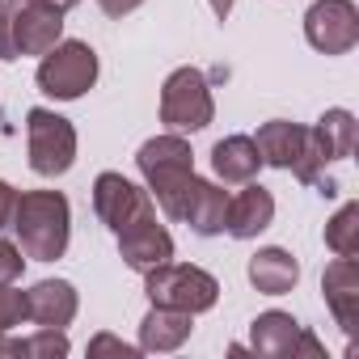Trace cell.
<instances>
[{
    "label": "cell",
    "instance_id": "16",
    "mask_svg": "<svg viewBox=\"0 0 359 359\" xmlns=\"http://www.w3.org/2000/svg\"><path fill=\"white\" fill-rule=\"evenodd\" d=\"M224 216H229V191L208 177H191L187 187V203H182V224L195 237H220L224 233Z\"/></svg>",
    "mask_w": 359,
    "mask_h": 359
},
{
    "label": "cell",
    "instance_id": "10",
    "mask_svg": "<svg viewBox=\"0 0 359 359\" xmlns=\"http://www.w3.org/2000/svg\"><path fill=\"white\" fill-rule=\"evenodd\" d=\"M144 208H152V195L140 191L131 177H123V173H114V169H106V173L93 177V216H97L110 233H118L123 224H131Z\"/></svg>",
    "mask_w": 359,
    "mask_h": 359
},
{
    "label": "cell",
    "instance_id": "22",
    "mask_svg": "<svg viewBox=\"0 0 359 359\" xmlns=\"http://www.w3.org/2000/svg\"><path fill=\"white\" fill-rule=\"evenodd\" d=\"M22 342H26V359H64L72 351L64 330H43V325H39V334H30Z\"/></svg>",
    "mask_w": 359,
    "mask_h": 359
},
{
    "label": "cell",
    "instance_id": "1",
    "mask_svg": "<svg viewBox=\"0 0 359 359\" xmlns=\"http://www.w3.org/2000/svg\"><path fill=\"white\" fill-rule=\"evenodd\" d=\"M135 169H140V177H144L152 203L161 208V216H165V220H182L187 187H191V177H195L191 140L177 135V131H165V135L144 140L140 152H135Z\"/></svg>",
    "mask_w": 359,
    "mask_h": 359
},
{
    "label": "cell",
    "instance_id": "25",
    "mask_svg": "<svg viewBox=\"0 0 359 359\" xmlns=\"http://www.w3.org/2000/svg\"><path fill=\"white\" fill-rule=\"evenodd\" d=\"M89 355H118V359H135V355H140V346H131V342H123V338H114V334H93V338H89Z\"/></svg>",
    "mask_w": 359,
    "mask_h": 359
},
{
    "label": "cell",
    "instance_id": "11",
    "mask_svg": "<svg viewBox=\"0 0 359 359\" xmlns=\"http://www.w3.org/2000/svg\"><path fill=\"white\" fill-rule=\"evenodd\" d=\"M9 22H13V47L22 55H47L64 39V13L34 5V0H9Z\"/></svg>",
    "mask_w": 359,
    "mask_h": 359
},
{
    "label": "cell",
    "instance_id": "9",
    "mask_svg": "<svg viewBox=\"0 0 359 359\" xmlns=\"http://www.w3.org/2000/svg\"><path fill=\"white\" fill-rule=\"evenodd\" d=\"M118 258L135 271V275H148V271H156V266H165L169 258H173V237H169V229L156 220V203L152 208H144L131 224H123L118 233Z\"/></svg>",
    "mask_w": 359,
    "mask_h": 359
},
{
    "label": "cell",
    "instance_id": "24",
    "mask_svg": "<svg viewBox=\"0 0 359 359\" xmlns=\"http://www.w3.org/2000/svg\"><path fill=\"white\" fill-rule=\"evenodd\" d=\"M22 271H26V254H22V245L0 237V283H18Z\"/></svg>",
    "mask_w": 359,
    "mask_h": 359
},
{
    "label": "cell",
    "instance_id": "7",
    "mask_svg": "<svg viewBox=\"0 0 359 359\" xmlns=\"http://www.w3.org/2000/svg\"><path fill=\"white\" fill-rule=\"evenodd\" d=\"M250 346L262 359H296V355L321 359L325 355V346L283 309H266V313H258L250 321Z\"/></svg>",
    "mask_w": 359,
    "mask_h": 359
},
{
    "label": "cell",
    "instance_id": "30",
    "mask_svg": "<svg viewBox=\"0 0 359 359\" xmlns=\"http://www.w3.org/2000/svg\"><path fill=\"white\" fill-rule=\"evenodd\" d=\"M208 5H212V13H216L220 22H229V13H233V5H237V0H208Z\"/></svg>",
    "mask_w": 359,
    "mask_h": 359
},
{
    "label": "cell",
    "instance_id": "27",
    "mask_svg": "<svg viewBox=\"0 0 359 359\" xmlns=\"http://www.w3.org/2000/svg\"><path fill=\"white\" fill-rule=\"evenodd\" d=\"M13 208H18V191L0 177V233L9 229V220H13Z\"/></svg>",
    "mask_w": 359,
    "mask_h": 359
},
{
    "label": "cell",
    "instance_id": "26",
    "mask_svg": "<svg viewBox=\"0 0 359 359\" xmlns=\"http://www.w3.org/2000/svg\"><path fill=\"white\" fill-rule=\"evenodd\" d=\"M18 47H13V22H9V0H0V64H13Z\"/></svg>",
    "mask_w": 359,
    "mask_h": 359
},
{
    "label": "cell",
    "instance_id": "2",
    "mask_svg": "<svg viewBox=\"0 0 359 359\" xmlns=\"http://www.w3.org/2000/svg\"><path fill=\"white\" fill-rule=\"evenodd\" d=\"M9 229L30 262H60L72 241V203L64 191H22Z\"/></svg>",
    "mask_w": 359,
    "mask_h": 359
},
{
    "label": "cell",
    "instance_id": "8",
    "mask_svg": "<svg viewBox=\"0 0 359 359\" xmlns=\"http://www.w3.org/2000/svg\"><path fill=\"white\" fill-rule=\"evenodd\" d=\"M304 39L321 55H351L359 43V5L355 0H313L304 13Z\"/></svg>",
    "mask_w": 359,
    "mask_h": 359
},
{
    "label": "cell",
    "instance_id": "12",
    "mask_svg": "<svg viewBox=\"0 0 359 359\" xmlns=\"http://www.w3.org/2000/svg\"><path fill=\"white\" fill-rule=\"evenodd\" d=\"M321 296H325L330 317L342 325V334L355 338V330H359V262L355 258H334L321 271Z\"/></svg>",
    "mask_w": 359,
    "mask_h": 359
},
{
    "label": "cell",
    "instance_id": "3",
    "mask_svg": "<svg viewBox=\"0 0 359 359\" xmlns=\"http://www.w3.org/2000/svg\"><path fill=\"white\" fill-rule=\"evenodd\" d=\"M97 76H102V60H97V51H93L89 43H81V39H60L47 55H39V72H34L39 89H43L47 97H55V102H76V97H85V93L97 85Z\"/></svg>",
    "mask_w": 359,
    "mask_h": 359
},
{
    "label": "cell",
    "instance_id": "5",
    "mask_svg": "<svg viewBox=\"0 0 359 359\" xmlns=\"http://www.w3.org/2000/svg\"><path fill=\"white\" fill-rule=\"evenodd\" d=\"M216 118V97H212V85L199 68H173L161 85V123L165 131H177V135H195L203 127H212Z\"/></svg>",
    "mask_w": 359,
    "mask_h": 359
},
{
    "label": "cell",
    "instance_id": "31",
    "mask_svg": "<svg viewBox=\"0 0 359 359\" xmlns=\"http://www.w3.org/2000/svg\"><path fill=\"white\" fill-rule=\"evenodd\" d=\"M34 5H47V9H60V13H68V9H76L81 0H34Z\"/></svg>",
    "mask_w": 359,
    "mask_h": 359
},
{
    "label": "cell",
    "instance_id": "20",
    "mask_svg": "<svg viewBox=\"0 0 359 359\" xmlns=\"http://www.w3.org/2000/svg\"><path fill=\"white\" fill-rule=\"evenodd\" d=\"M317 135L330 152V161H351L355 156V135H359V123L346 106H330L321 118H317Z\"/></svg>",
    "mask_w": 359,
    "mask_h": 359
},
{
    "label": "cell",
    "instance_id": "28",
    "mask_svg": "<svg viewBox=\"0 0 359 359\" xmlns=\"http://www.w3.org/2000/svg\"><path fill=\"white\" fill-rule=\"evenodd\" d=\"M140 5H144V0H97V9H102L106 18H131Z\"/></svg>",
    "mask_w": 359,
    "mask_h": 359
},
{
    "label": "cell",
    "instance_id": "14",
    "mask_svg": "<svg viewBox=\"0 0 359 359\" xmlns=\"http://www.w3.org/2000/svg\"><path fill=\"white\" fill-rule=\"evenodd\" d=\"M271 224H275V195L262 182H245L241 195H229V216H224V233L229 237L254 241Z\"/></svg>",
    "mask_w": 359,
    "mask_h": 359
},
{
    "label": "cell",
    "instance_id": "17",
    "mask_svg": "<svg viewBox=\"0 0 359 359\" xmlns=\"http://www.w3.org/2000/svg\"><path fill=\"white\" fill-rule=\"evenodd\" d=\"M245 275H250V283H254L262 296H287V292H296V283H300V262H296V254H287L283 245H262V250L250 258Z\"/></svg>",
    "mask_w": 359,
    "mask_h": 359
},
{
    "label": "cell",
    "instance_id": "15",
    "mask_svg": "<svg viewBox=\"0 0 359 359\" xmlns=\"http://www.w3.org/2000/svg\"><path fill=\"white\" fill-rule=\"evenodd\" d=\"M195 334V317L182 313V309H165V304H152L140 321V355H173L182 351L187 338Z\"/></svg>",
    "mask_w": 359,
    "mask_h": 359
},
{
    "label": "cell",
    "instance_id": "21",
    "mask_svg": "<svg viewBox=\"0 0 359 359\" xmlns=\"http://www.w3.org/2000/svg\"><path fill=\"white\" fill-rule=\"evenodd\" d=\"M325 250L334 258H355L359 254V203H342L325 220Z\"/></svg>",
    "mask_w": 359,
    "mask_h": 359
},
{
    "label": "cell",
    "instance_id": "23",
    "mask_svg": "<svg viewBox=\"0 0 359 359\" xmlns=\"http://www.w3.org/2000/svg\"><path fill=\"white\" fill-rule=\"evenodd\" d=\"M26 321V292L13 283H0V334H13Z\"/></svg>",
    "mask_w": 359,
    "mask_h": 359
},
{
    "label": "cell",
    "instance_id": "13",
    "mask_svg": "<svg viewBox=\"0 0 359 359\" xmlns=\"http://www.w3.org/2000/svg\"><path fill=\"white\" fill-rule=\"evenodd\" d=\"M81 313V296L68 279H39L26 292V321L43 330H68Z\"/></svg>",
    "mask_w": 359,
    "mask_h": 359
},
{
    "label": "cell",
    "instance_id": "18",
    "mask_svg": "<svg viewBox=\"0 0 359 359\" xmlns=\"http://www.w3.org/2000/svg\"><path fill=\"white\" fill-rule=\"evenodd\" d=\"M212 169L224 187H245L258 177L262 169V156H258V144L254 135H224L212 144Z\"/></svg>",
    "mask_w": 359,
    "mask_h": 359
},
{
    "label": "cell",
    "instance_id": "6",
    "mask_svg": "<svg viewBox=\"0 0 359 359\" xmlns=\"http://www.w3.org/2000/svg\"><path fill=\"white\" fill-rule=\"evenodd\" d=\"M26 156L39 177H64L76 165V127L72 118L34 106L26 110Z\"/></svg>",
    "mask_w": 359,
    "mask_h": 359
},
{
    "label": "cell",
    "instance_id": "4",
    "mask_svg": "<svg viewBox=\"0 0 359 359\" xmlns=\"http://www.w3.org/2000/svg\"><path fill=\"white\" fill-rule=\"evenodd\" d=\"M144 292H148V304H165V309H182L191 317L216 309L220 300V279L203 266H191V262H165L156 271L144 275Z\"/></svg>",
    "mask_w": 359,
    "mask_h": 359
},
{
    "label": "cell",
    "instance_id": "19",
    "mask_svg": "<svg viewBox=\"0 0 359 359\" xmlns=\"http://www.w3.org/2000/svg\"><path fill=\"white\" fill-rule=\"evenodd\" d=\"M304 140H309V127L287 123V118H271V123H262L258 135H254L262 165H271V169H287V173H292L296 161L304 156Z\"/></svg>",
    "mask_w": 359,
    "mask_h": 359
},
{
    "label": "cell",
    "instance_id": "29",
    "mask_svg": "<svg viewBox=\"0 0 359 359\" xmlns=\"http://www.w3.org/2000/svg\"><path fill=\"white\" fill-rule=\"evenodd\" d=\"M26 359V342L22 338H13V334H0V359Z\"/></svg>",
    "mask_w": 359,
    "mask_h": 359
}]
</instances>
